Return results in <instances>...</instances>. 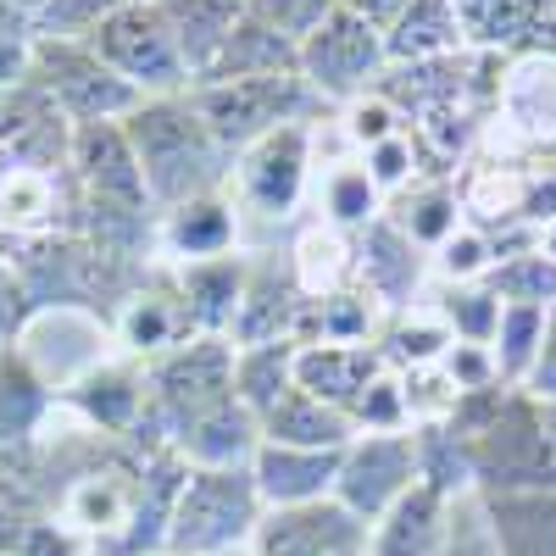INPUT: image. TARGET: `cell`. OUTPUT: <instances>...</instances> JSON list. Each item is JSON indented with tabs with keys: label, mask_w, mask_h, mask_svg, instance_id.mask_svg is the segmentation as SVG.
Segmentation results:
<instances>
[{
	"label": "cell",
	"mask_w": 556,
	"mask_h": 556,
	"mask_svg": "<svg viewBox=\"0 0 556 556\" xmlns=\"http://www.w3.org/2000/svg\"><path fill=\"white\" fill-rule=\"evenodd\" d=\"M228 556H256V551H251V545H245V551H228Z\"/></svg>",
	"instance_id": "51"
},
{
	"label": "cell",
	"mask_w": 556,
	"mask_h": 556,
	"mask_svg": "<svg viewBox=\"0 0 556 556\" xmlns=\"http://www.w3.org/2000/svg\"><path fill=\"white\" fill-rule=\"evenodd\" d=\"M295 345H301V340H278V345H235V395H240L256 417L295 384Z\"/></svg>",
	"instance_id": "33"
},
{
	"label": "cell",
	"mask_w": 556,
	"mask_h": 556,
	"mask_svg": "<svg viewBox=\"0 0 556 556\" xmlns=\"http://www.w3.org/2000/svg\"><path fill=\"white\" fill-rule=\"evenodd\" d=\"M56 417V384L23 351L0 356V462L28 451Z\"/></svg>",
	"instance_id": "21"
},
{
	"label": "cell",
	"mask_w": 556,
	"mask_h": 556,
	"mask_svg": "<svg viewBox=\"0 0 556 556\" xmlns=\"http://www.w3.org/2000/svg\"><path fill=\"white\" fill-rule=\"evenodd\" d=\"M0 96H7V89H0Z\"/></svg>",
	"instance_id": "53"
},
{
	"label": "cell",
	"mask_w": 556,
	"mask_h": 556,
	"mask_svg": "<svg viewBox=\"0 0 556 556\" xmlns=\"http://www.w3.org/2000/svg\"><path fill=\"white\" fill-rule=\"evenodd\" d=\"M340 456L345 451H301V445H267L251 456V479L267 513L278 506H306V501H329L340 479Z\"/></svg>",
	"instance_id": "19"
},
{
	"label": "cell",
	"mask_w": 556,
	"mask_h": 556,
	"mask_svg": "<svg viewBox=\"0 0 556 556\" xmlns=\"http://www.w3.org/2000/svg\"><path fill=\"white\" fill-rule=\"evenodd\" d=\"M523 395L540 406H556V306L545 312V334H540V356L523 379Z\"/></svg>",
	"instance_id": "45"
},
{
	"label": "cell",
	"mask_w": 556,
	"mask_h": 556,
	"mask_svg": "<svg viewBox=\"0 0 556 556\" xmlns=\"http://www.w3.org/2000/svg\"><path fill=\"white\" fill-rule=\"evenodd\" d=\"M340 134L351 139L356 151H367V146H384V139H395V134H406V117L395 112V101L390 96H362V101H351V106H340Z\"/></svg>",
	"instance_id": "42"
},
{
	"label": "cell",
	"mask_w": 556,
	"mask_h": 556,
	"mask_svg": "<svg viewBox=\"0 0 556 556\" xmlns=\"http://www.w3.org/2000/svg\"><path fill=\"white\" fill-rule=\"evenodd\" d=\"M479 146L495 162L518 156H556V51L506 56L495 106L484 117Z\"/></svg>",
	"instance_id": "6"
},
{
	"label": "cell",
	"mask_w": 556,
	"mask_h": 556,
	"mask_svg": "<svg viewBox=\"0 0 556 556\" xmlns=\"http://www.w3.org/2000/svg\"><path fill=\"white\" fill-rule=\"evenodd\" d=\"M240 240H245L240 235V212H235V201H228V190L195 195V201H178V206L156 212V262L162 267L235 256Z\"/></svg>",
	"instance_id": "15"
},
{
	"label": "cell",
	"mask_w": 556,
	"mask_h": 556,
	"mask_svg": "<svg viewBox=\"0 0 556 556\" xmlns=\"http://www.w3.org/2000/svg\"><path fill=\"white\" fill-rule=\"evenodd\" d=\"M434 312L445 317V329L462 345H490L495 340V323H501V295L490 285H451Z\"/></svg>",
	"instance_id": "37"
},
{
	"label": "cell",
	"mask_w": 556,
	"mask_h": 556,
	"mask_svg": "<svg viewBox=\"0 0 556 556\" xmlns=\"http://www.w3.org/2000/svg\"><path fill=\"white\" fill-rule=\"evenodd\" d=\"M390 67L401 62H434V56H462L468 45V23H462L456 0H406V12L384 28Z\"/></svg>",
	"instance_id": "23"
},
{
	"label": "cell",
	"mask_w": 556,
	"mask_h": 556,
	"mask_svg": "<svg viewBox=\"0 0 556 556\" xmlns=\"http://www.w3.org/2000/svg\"><path fill=\"white\" fill-rule=\"evenodd\" d=\"M123 84H134L146 101L156 96H190V67L178 56V39L162 17L156 0H134L117 17H106L96 34L84 39Z\"/></svg>",
	"instance_id": "7"
},
{
	"label": "cell",
	"mask_w": 556,
	"mask_h": 556,
	"mask_svg": "<svg viewBox=\"0 0 556 556\" xmlns=\"http://www.w3.org/2000/svg\"><path fill=\"white\" fill-rule=\"evenodd\" d=\"M384 374H390V362L379 345H295V384L345 417Z\"/></svg>",
	"instance_id": "17"
},
{
	"label": "cell",
	"mask_w": 556,
	"mask_h": 556,
	"mask_svg": "<svg viewBox=\"0 0 556 556\" xmlns=\"http://www.w3.org/2000/svg\"><path fill=\"white\" fill-rule=\"evenodd\" d=\"M417 484V445L412 429L401 434H356L340 456V479H334V501L374 529L390 506Z\"/></svg>",
	"instance_id": "11"
},
{
	"label": "cell",
	"mask_w": 556,
	"mask_h": 556,
	"mask_svg": "<svg viewBox=\"0 0 556 556\" xmlns=\"http://www.w3.org/2000/svg\"><path fill=\"white\" fill-rule=\"evenodd\" d=\"M317 123H285L245 146L228 167V201L240 212V235L251 223H290L312 190Z\"/></svg>",
	"instance_id": "5"
},
{
	"label": "cell",
	"mask_w": 556,
	"mask_h": 556,
	"mask_svg": "<svg viewBox=\"0 0 556 556\" xmlns=\"http://www.w3.org/2000/svg\"><path fill=\"white\" fill-rule=\"evenodd\" d=\"M384 217L401 228L412 245L424 251H440L456 228H462V201H456V178H417L412 190H401Z\"/></svg>",
	"instance_id": "30"
},
{
	"label": "cell",
	"mask_w": 556,
	"mask_h": 556,
	"mask_svg": "<svg viewBox=\"0 0 556 556\" xmlns=\"http://www.w3.org/2000/svg\"><path fill=\"white\" fill-rule=\"evenodd\" d=\"M240 7H245V0H240Z\"/></svg>",
	"instance_id": "54"
},
{
	"label": "cell",
	"mask_w": 556,
	"mask_h": 556,
	"mask_svg": "<svg viewBox=\"0 0 556 556\" xmlns=\"http://www.w3.org/2000/svg\"><path fill=\"white\" fill-rule=\"evenodd\" d=\"M245 12L301 51V45L340 12V0H245Z\"/></svg>",
	"instance_id": "41"
},
{
	"label": "cell",
	"mask_w": 556,
	"mask_h": 556,
	"mask_svg": "<svg viewBox=\"0 0 556 556\" xmlns=\"http://www.w3.org/2000/svg\"><path fill=\"white\" fill-rule=\"evenodd\" d=\"M178 273V290L190 301V317L201 334H223L235 329L240 317V295H245V278H251V256H212V262H190V267H173Z\"/></svg>",
	"instance_id": "26"
},
{
	"label": "cell",
	"mask_w": 556,
	"mask_h": 556,
	"mask_svg": "<svg viewBox=\"0 0 556 556\" xmlns=\"http://www.w3.org/2000/svg\"><path fill=\"white\" fill-rule=\"evenodd\" d=\"M67 162H73V117L34 78L12 84L0 96V167L67 173Z\"/></svg>",
	"instance_id": "13"
},
{
	"label": "cell",
	"mask_w": 556,
	"mask_h": 556,
	"mask_svg": "<svg viewBox=\"0 0 556 556\" xmlns=\"http://www.w3.org/2000/svg\"><path fill=\"white\" fill-rule=\"evenodd\" d=\"M285 73H301V51L290 39H278L267 23H256L251 12H240L217 67L201 84H217V78H285Z\"/></svg>",
	"instance_id": "31"
},
{
	"label": "cell",
	"mask_w": 556,
	"mask_h": 556,
	"mask_svg": "<svg viewBox=\"0 0 556 556\" xmlns=\"http://www.w3.org/2000/svg\"><path fill=\"white\" fill-rule=\"evenodd\" d=\"M28 78L73 117V128H84V123H123L139 101H146L134 84H123L96 51H89L84 39H34Z\"/></svg>",
	"instance_id": "9"
},
{
	"label": "cell",
	"mask_w": 556,
	"mask_h": 556,
	"mask_svg": "<svg viewBox=\"0 0 556 556\" xmlns=\"http://www.w3.org/2000/svg\"><path fill=\"white\" fill-rule=\"evenodd\" d=\"M0 28H7V34H28V17L12 7V0H0Z\"/></svg>",
	"instance_id": "48"
},
{
	"label": "cell",
	"mask_w": 556,
	"mask_h": 556,
	"mask_svg": "<svg viewBox=\"0 0 556 556\" xmlns=\"http://www.w3.org/2000/svg\"><path fill=\"white\" fill-rule=\"evenodd\" d=\"M495 262H501L495 240L484 235V228H473V223H462L456 235L434 251V273L445 278V285H484Z\"/></svg>",
	"instance_id": "39"
},
{
	"label": "cell",
	"mask_w": 556,
	"mask_h": 556,
	"mask_svg": "<svg viewBox=\"0 0 556 556\" xmlns=\"http://www.w3.org/2000/svg\"><path fill=\"white\" fill-rule=\"evenodd\" d=\"M262 440L267 445H301V451H345L356 440V424L345 412H334L329 401L306 395L301 384H290L262 417Z\"/></svg>",
	"instance_id": "22"
},
{
	"label": "cell",
	"mask_w": 556,
	"mask_h": 556,
	"mask_svg": "<svg viewBox=\"0 0 556 556\" xmlns=\"http://www.w3.org/2000/svg\"><path fill=\"white\" fill-rule=\"evenodd\" d=\"M128 146L139 156V173H146V190L151 206L167 212L178 201H195V195H217L228 190V156L212 128L201 123V112L190 106V96H156V101H139L128 117Z\"/></svg>",
	"instance_id": "1"
},
{
	"label": "cell",
	"mask_w": 556,
	"mask_h": 556,
	"mask_svg": "<svg viewBox=\"0 0 556 556\" xmlns=\"http://www.w3.org/2000/svg\"><path fill=\"white\" fill-rule=\"evenodd\" d=\"M146 395H151V424L139 445H178L184 429H195L206 412L235 401V340L195 334L156 362H146Z\"/></svg>",
	"instance_id": "2"
},
{
	"label": "cell",
	"mask_w": 556,
	"mask_h": 556,
	"mask_svg": "<svg viewBox=\"0 0 556 556\" xmlns=\"http://www.w3.org/2000/svg\"><path fill=\"white\" fill-rule=\"evenodd\" d=\"M456 345V334L445 329V317L434 306H406V312H390L384 334H379V351L395 374H412V367H440V356Z\"/></svg>",
	"instance_id": "32"
},
{
	"label": "cell",
	"mask_w": 556,
	"mask_h": 556,
	"mask_svg": "<svg viewBox=\"0 0 556 556\" xmlns=\"http://www.w3.org/2000/svg\"><path fill=\"white\" fill-rule=\"evenodd\" d=\"M345 12H356L362 23H374V28H390L401 12H406V0H340Z\"/></svg>",
	"instance_id": "47"
},
{
	"label": "cell",
	"mask_w": 556,
	"mask_h": 556,
	"mask_svg": "<svg viewBox=\"0 0 556 556\" xmlns=\"http://www.w3.org/2000/svg\"><path fill=\"white\" fill-rule=\"evenodd\" d=\"M190 106L201 112V123L212 128V139L240 156L245 146H256L262 134L285 128V123H323L329 106H323L301 73L285 78H217V84H195Z\"/></svg>",
	"instance_id": "4"
},
{
	"label": "cell",
	"mask_w": 556,
	"mask_h": 556,
	"mask_svg": "<svg viewBox=\"0 0 556 556\" xmlns=\"http://www.w3.org/2000/svg\"><path fill=\"white\" fill-rule=\"evenodd\" d=\"M112 334H117V345H123L134 362H156V356L190 345V340L201 334L195 317H190V301H184V290H178V273H173V267L156 262V267L117 301Z\"/></svg>",
	"instance_id": "12"
},
{
	"label": "cell",
	"mask_w": 556,
	"mask_h": 556,
	"mask_svg": "<svg viewBox=\"0 0 556 556\" xmlns=\"http://www.w3.org/2000/svg\"><path fill=\"white\" fill-rule=\"evenodd\" d=\"M262 495L251 468H190L173 518H167V556H228L245 551L262 523Z\"/></svg>",
	"instance_id": "3"
},
{
	"label": "cell",
	"mask_w": 556,
	"mask_h": 556,
	"mask_svg": "<svg viewBox=\"0 0 556 556\" xmlns=\"http://www.w3.org/2000/svg\"><path fill=\"white\" fill-rule=\"evenodd\" d=\"M384 73H390L384 28L362 23L345 7L301 45V78H306V89L329 112H340V106H351L362 96H374V89L384 84Z\"/></svg>",
	"instance_id": "8"
},
{
	"label": "cell",
	"mask_w": 556,
	"mask_h": 556,
	"mask_svg": "<svg viewBox=\"0 0 556 556\" xmlns=\"http://www.w3.org/2000/svg\"><path fill=\"white\" fill-rule=\"evenodd\" d=\"M123 7H134V0H45V7L28 17V34L34 39H89Z\"/></svg>",
	"instance_id": "38"
},
{
	"label": "cell",
	"mask_w": 556,
	"mask_h": 556,
	"mask_svg": "<svg viewBox=\"0 0 556 556\" xmlns=\"http://www.w3.org/2000/svg\"><path fill=\"white\" fill-rule=\"evenodd\" d=\"M501 556H556V490L479 495Z\"/></svg>",
	"instance_id": "29"
},
{
	"label": "cell",
	"mask_w": 556,
	"mask_h": 556,
	"mask_svg": "<svg viewBox=\"0 0 556 556\" xmlns=\"http://www.w3.org/2000/svg\"><path fill=\"white\" fill-rule=\"evenodd\" d=\"M384 217V195L379 184L367 178L362 162H334L329 173H323V223L345 228V235H362L367 223Z\"/></svg>",
	"instance_id": "34"
},
{
	"label": "cell",
	"mask_w": 556,
	"mask_h": 556,
	"mask_svg": "<svg viewBox=\"0 0 556 556\" xmlns=\"http://www.w3.org/2000/svg\"><path fill=\"white\" fill-rule=\"evenodd\" d=\"M545 312H551V306H518V301H501V323H495V340H490V356H495L501 384L523 390L529 367H534V356H540Z\"/></svg>",
	"instance_id": "35"
},
{
	"label": "cell",
	"mask_w": 556,
	"mask_h": 556,
	"mask_svg": "<svg viewBox=\"0 0 556 556\" xmlns=\"http://www.w3.org/2000/svg\"><path fill=\"white\" fill-rule=\"evenodd\" d=\"M17 556H89V545H84L73 529H62L51 513H45V518H34V523H28V534H23Z\"/></svg>",
	"instance_id": "44"
},
{
	"label": "cell",
	"mask_w": 556,
	"mask_h": 556,
	"mask_svg": "<svg viewBox=\"0 0 556 556\" xmlns=\"http://www.w3.org/2000/svg\"><path fill=\"white\" fill-rule=\"evenodd\" d=\"M484 285H490L501 301H518V306H556V262H551L540 245H529V251H518V256L495 262Z\"/></svg>",
	"instance_id": "36"
},
{
	"label": "cell",
	"mask_w": 556,
	"mask_h": 556,
	"mask_svg": "<svg viewBox=\"0 0 556 556\" xmlns=\"http://www.w3.org/2000/svg\"><path fill=\"white\" fill-rule=\"evenodd\" d=\"M384 323H390V312L374 295H367L362 285H345V290L323 295V301H306L295 340L301 345H379Z\"/></svg>",
	"instance_id": "28"
},
{
	"label": "cell",
	"mask_w": 556,
	"mask_h": 556,
	"mask_svg": "<svg viewBox=\"0 0 556 556\" xmlns=\"http://www.w3.org/2000/svg\"><path fill=\"white\" fill-rule=\"evenodd\" d=\"M34 312H39V306H34V295H28V285H23L17 262H12V256H0V356L23 345Z\"/></svg>",
	"instance_id": "43"
},
{
	"label": "cell",
	"mask_w": 556,
	"mask_h": 556,
	"mask_svg": "<svg viewBox=\"0 0 556 556\" xmlns=\"http://www.w3.org/2000/svg\"><path fill=\"white\" fill-rule=\"evenodd\" d=\"M173 451L190 462V468H251V456L262 451V424H256V412L235 395L217 412H206L195 429H184Z\"/></svg>",
	"instance_id": "24"
},
{
	"label": "cell",
	"mask_w": 556,
	"mask_h": 556,
	"mask_svg": "<svg viewBox=\"0 0 556 556\" xmlns=\"http://www.w3.org/2000/svg\"><path fill=\"white\" fill-rule=\"evenodd\" d=\"M156 556H167V551H156Z\"/></svg>",
	"instance_id": "52"
},
{
	"label": "cell",
	"mask_w": 556,
	"mask_h": 556,
	"mask_svg": "<svg viewBox=\"0 0 556 556\" xmlns=\"http://www.w3.org/2000/svg\"><path fill=\"white\" fill-rule=\"evenodd\" d=\"M540 251L556 262V223H551V228H540Z\"/></svg>",
	"instance_id": "49"
},
{
	"label": "cell",
	"mask_w": 556,
	"mask_h": 556,
	"mask_svg": "<svg viewBox=\"0 0 556 556\" xmlns=\"http://www.w3.org/2000/svg\"><path fill=\"white\" fill-rule=\"evenodd\" d=\"M156 7H162V17L178 39V56L190 67V89H195L217 67L223 45H228V34H235L245 7L240 0H156Z\"/></svg>",
	"instance_id": "27"
},
{
	"label": "cell",
	"mask_w": 556,
	"mask_h": 556,
	"mask_svg": "<svg viewBox=\"0 0 556 556\" xmlns=\"http://www.w3.org/2000/svg\"><path fill=\"white\" fill-rule=\"evenodd\" d=\"M301 290L290 267L278 262H251V278H245V295H240V317L235 329H228V340L235 345H278V340H295L301 329Z\"/></svg>",
	"instance_id": "20"
},
{
	"label": "cell",
	"mask_w": 556,
	"mask_h": 556,
	"mask_svg": "<svg viewBox=\"0 0 556 556\" xmlns=\"http://www.w3.org/2000/svg\"><path fill=\"white\" fill-rule=\"evenodd\" d=\"M285 267L295 278L301 301H323V295L356 285V240L345 235V228L323 223V217L317 223H301V235H295Z\"/></svg>",
	"instance_id": "25"
},
{
	"label": "cell",
	"mask_w": 556,
	"mask_h": 556,
	"mask_svg": "<svg viewBox=\"0 0 556 556\" xmlns=\"http://www.w3.org/2000/svg\"><path fill=\"white\" fill-rule=\"evenodd\" d=\"M356 240V285L374 295L384 312H406L424 301V278H429V256L424 245H412L390 217L367 223Z\"/></svg>",
	"instance_id": "16"
},
{
	"label": "cell",
	"mask_w": 556,
	"mask_h": 556,
	"mask_svg": "<svg viewBox=\"0 0 556 556\" xmlns=\"http://www.w3.org/2000/svg\"><path fill=\"white\" fill-rule=\"evenodd\" d=\"M56 406L73 417V424L96 429L106 440H146L151 424V395H146V362H96L73 374L56 390Z\"/></svg>",
	"instance_id": "10"
},
{
	"label": "cell",
	"mask_w": 556,
	"mask_h": 556,
	"mask_svg": "<svg viewBox=\"0 0 556 556\" xmlns=\"http://www.w3.org/2000/svg\"><path fill=\"white\" fill-rule=\"evenodd\" d=\"M362 167H367V178L379 184L384 206H390L401 190H412L417 178H429V173H424V156H417L412 128H406V134H395V139H384V146H367V151H362Z\"/></svg>",
	"instance_id": "40"
},
{
	"label": "cell",
	"mask_w": 556,
	"mask_h": 556,
	"mask_svg": "<svg viewBox=\"0 0 556 556\" xmlns=\"http://www.w3.org/2000/svg\"><path fill=\"white\" fill-rule=\"evenodd\" d=\"M28 51H34V34H7L0 28V89H12L28 78Z\"/></svg>",
	"instance_id": "46"
},
{
	"label": "cell",
	"mask_w": 556,
	"mask_h": 556,
	"mask_svg": "<svg viewBox=\"0 0 556 556\" xmlns=\"http://www.w3.org/2000/svg\"><path fill=\"white\" fill-rule=\"evenodd\" d=\"M12 7H17V12H23V17H34V12H39V7H45V0H12Z\"/></svg>",
	"instance_id": "50"
},
{
	"label": "cell",
	"mask_w": 556,
	"mask_h": 556,
	"mask_svg": "<svg viewBox=\"0 0 556 556\" xmlns=\"http://www.w3.org/2000/svg\"><path fill=\"white\" fill-rule=\"evenodd\" d=\"M251 551L256 556H367V523L334 495L306 506H278V513H262Z\"/></svg>",
	"instance_id": "14"
},
{
	"label": "cell",
	"mask_w": 556,
	"mask_h": 556,
	"mask_svg": "<svg viewBox=\"0 0 556 556\" xmlns=\"http://www.w3.org/2000/svg\"><path fill=\"white\" fill-rule=\"evenodd\" d=\"M456 523V501L429 490V484H412L390 513L367 529V556H445Z\"/></svg>",
	"instance_id": "18"
}]
</instances>
